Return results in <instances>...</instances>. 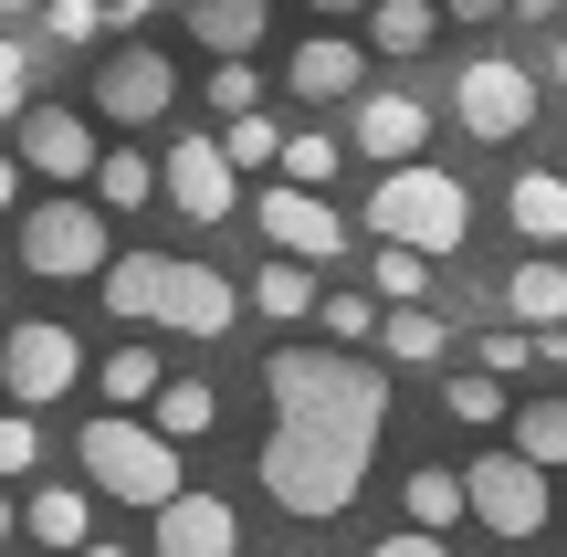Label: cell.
Instances as JSON below:
<instances>
[{
	"label": "cell",
	"instance_id": "17",
	"mask_svg": "<svg viewBox=\"0 0 567 557\" xmlns=\"http://www.w3.org/2000/svg\"><path fill=\"white\" fill-rule=\"evenodd\" d=\"M505 221L526 231V243H567V179L557 168H515L505 179Z\"/></svg>",
	"mask_w": 567,
	"mask_h": 557
},
{
	"label": "cell",
	"instance_id": "9",
	"mask_svg": "<svg viewBox=\"0 0 567 557\" xmlns=\"http://www.w3.org/2000/svg\"><path fill=\"white\" fill-rule=\"evenodd\" d=\"M84 105H105L116 126H158L168 105H179V63H168L158 42H126V53L95 63V95H84Z\"/></svg>",
	"mask_w": 567,
	"mask_h": 557
},
{
	"label": "cell",
	"instance_id": "51",
	"mask_svg": "<svg viewBox=\"0 0 567 557\" xmlns=\"http://www.w3.org/2000/svg\"><path fill=\"white\" fill-rule=\"evenodd\" d=\"M557 505H567V495H557Z\"/></svg>",
	"mask_w": 567,
	"mask_h": 557
},
{
	"label": "cell",
	"instance_id": "39",
	"mask_svg": "<svg viewBox=\"0 0 567 557\" xmlns=\"http://www.w3.org/2000/svg\"><path fill=\"white\" fill-rule=\"evenodd\" d=\"M431 11H442V21H494L505 0H431Z\"/></svg>",
	"mask_w": 567,
	"mask_h": 557
},
{
	"label": "cell",
	"instance_id": "1",
	"mask_svg": "<svg viewBox=\"0 0 567 557\" xmlns=\"http://www.w3.org/2000/svg\"><path fill=\"white\" fill-rule=\"evenodd\" d=\"M274 432H264V495L284 516H347L389 442V369L337 348H274L264 358Z\"/></svg>",
	"mask_w": 567,
	"mask_h": 557
},
{
	"label": "cell",
	"instance_id": "48",
	"mask_svg": "<svg viewBox=\"0 0 567 557\" xmlns=\"http://www.w3.org/2000/svg\"><path fill=\"white\" fill-rule=\"evenodd\" d=\"M557 84H567V42H557Z\"/></svg>",
	"mask_w": 567,
	"mask_h": 557
},
{
	"label": "cell",
	"instance_id": "3",
	"mask_svg": "<svg viewBox=\"0 0 567 557\" xmlns=\"http://www.w3.org/2000/svg\"><path fill=\"white\" fill-rule=\"evenodd\" d=\"M368 231H379L389 252L442 264V252H463L473 200H463V179H452V168H389V179L368 189Z\"/></svg>",
	"mask_w": 567,
	"mask_h": 557
},
{
	"label": "cell",
	"instance_id": "41",
	"mask_svg": "<svg viewBox=\"0 0 567 557\" xmlns=\"http://www.w3.org/2000/svg\"><path fill=\"white\" fill-rule=\"evenodd\" d=\"M305 11H326V21H358V11H368V0H305Z\"/></svg>",
	"mask_w": 567,
	"mask_h": 557
},
{
	"label": "cell",
	"instance_id": "36",
	"mask_svg": "<svg viewBox=\"0 0 567 557\" xmlns=\"http://www.w3.org/2000/svg\"><path fill=\"white\" fill-rule=\"evenodd\" d=\"M42 32H53V42H95L105 11H95V0H42Z\"/></svg>",
	"mask_w": 567,
	"mask_h": 557
},
{
	"label": "cell",
	"instance_id": "6",
	"mask_svg": "<svg viewBox=\"0 0 567 557\" xmlns=\"http://www.w3.org/2000/svg\"><path fill=\"white\" fill-rule=\"evenodd\" d=\"M84 379V337L53 327V316H11V337H0V390H11V411H42V400H63Z\"/></svg>",
	"mask_w": 567,
	"mask_h": 557
},
{
	"label": "cell",
	"instance_id": "50",
	"mask_svg": "<svg viewBox=\"0 0 567 557\" xmlns=\"http://www.w3.org/2000/svg\"><path fill=\"white\" fill-rule=\"evenodd\" d=\"M557 11H567V0H557Z\"/></svg>",
	"mask_w": 567,
	"mask_h": 557
},
{
	"label": "cell",
	"instance_id": "24",
	"mask_svg": "<svg viewBox=\"0 0 567 557\" xmlns=\"http://www.w3.org/2000/svg\"><path fill=\"white\" fill-rule=\"evenodd\" d=\"M337 158H347V147L326 137V126H305V137H284V147H274L284 189H305V200H326V179H337Z\"/></svg>",
	"mask_w": 567,
	"mask_h": 557
},
{
	"label": "cell",
	"instance_id": "10",
	"mask_svg": "<svg viewBox=\"0 0 567 557\" xmlns=\"http://www.w3.org/2000/svg\"><path fill=\"white\" fill-rule=\"evenodd\" d=\"M252 221H264L274 264H337V252H347V221H337L326 200H305V189H264Z\"/></svg>",
	"mask_w": 567,
	"mask_h": 557
},
{
	"label": "cell",
	"instance_id": "34",
	"mask_svg": "<svg viewBox=\"0 0 567 557\" xmlns=\"http://www.w3.org/2000/svg\"><path fill=\"white\" fill-rule=\"evenodd\" d=\"M42 463V432H32V411H0V484H21Z\"/></svg>",
	"mask_w": 567,
	"mask_h": 557
},
{
	"label": "cell",
	"instance_id": "21",
	"mask_svg": "<svg viewBox=\"0 0 567 557\" xmlns=\"http://www.w3.org/2000/svg\"><path fill=\"white\" fill-rule=\"evenodd\" d=\"M264 0H200L189 11V32H200V53H221V63H252V42H264Z\"/></svg>",
	"mask_w": 567,
	"mask_h": 557
},
{
	"label": "cell",
	"instance_id": "12",
	"mask_svg": "<svg viewBox=\"0 0 567 557\" xmlns=\"http://www.w3.org/2000/svg\"><path fill=\"white\" fill-rule=\"evenodd\" d=\"M421 147H431V105L410 95V84L358 95V158H379V168H421Z\"/></svg>",
	"mask_w": 567,
	"mask_h": 557
},
{
	"label": "cell",
	"instance_id": "7",
	"mask_svg": "<svg viewBox=\"0 0 567 557\" xmlns=\"http://www.w3.org/2000/svg\"><path fill=\"white\" fill-rule=\"evenodd\" d=\"M463 516H473V526H494L505 547H526V537H547L557 495H547V474H526L515 453H484V463L463 474Z\"/></svg>",
	"mask_w": 567,
	"mask_h": 557
},
{
	"label": "cell",
	"instance_id": "29",
	"mask_svg": "<svg viewBox=\"0 0 567 557\" xmlns=\"http://www.w3.org/2000/svg\"><path fill=\"white\" fill-rule=\"evenodd\" d=\"M379 348H389V358H431V369H442V316H431V306L379 316Z\"/></svg>",
	"mask_w": 567,
	"mask_h": 557
},
{
	"label": "cell",
	"instance_id": "2",
	"mask_svg": "<svg viewBox=\"0 0 567 557\" xmlns=\"http://www.w3.org/2000/svg\"><path fill=\"white\" fill-rule=\"evenodd\" d=\"M105 306L137 316V327H179V337H221L231 316H243V295H231V274L210 264H179V252H105Z\"/></svg>",
	"mask_w": 567,
	"mask_h": 557
},
{
	"label": "cell",
	"instance_id": "11",
	"mask_svg": "<svg viewBox=\"0 0 567 557\" xmlns=\"http://www.w3.org/2000/svg\"><path fill=\"white\" fill-rule=\"evenodd\" d=\"M158 200H179V221H231L243 189H231V168H221V147H210V137H179L158 158Z\"/></svg>",
	"mask_w": 567,
	"mask_h": 557
},
{
	"label": "cell",
	"instance_id": "26",
	"mask_svg": "<svg viewBox=\"0 0 567 557\" xmlns=\"http://www.w3.org/2000/svg\"><path fill=\"white\" fill-rule=\"evenodd\" d=\"M316 327L337 337V358H347V348H368V337H379V306H368L358 285H316Z\"/></svg>",
	"mask_w": 567,
	"mask_h": 557
},
{
	"label": "cell",
	"instance_id": "33",
	"mask_svg": "<svg viewBox=\"0 0 567 557\" xmlns=\"http://www.w3.org/2000/svg\"><path fill=\"white\" fill-rule=\"evenodd\" d=\"M442 411H452V421H505V390H494L484 369H452V379H442Z\"/></svg>",
	"mask_w": 567,
	"mask_h": 557
},
{
	"label": "cell",
	"instance_id": "35",
	"mask_svg": "<svg viewBox=\"0 0 567 557\" xmlns=\"http://www.w3.org/2000/svg\"><path fill=\"white\" fill-rule=\"evenodd\" d=\"M210 105H221V116H264V74H252V63H221V74H210Z\"/></svg>",
	"mask_w": 567,
	"mask_h": 557
},
{
	"label": "cell",
	"instance_id": "25",
	"mask_svg": "<svg viewBox=\"0 0 567 557\" xmlns=\"http://www.w3.org/2000/svg\"><path fill=\"white\" fill-rule=\"evenodd\" d=\"M252 306H264V327H295V316H316V274L305 264H264L252 274Z\"/></svg>",
	"mask_w": 567,
	"mask_h": 557
},
{
	"label": "cell",
	"instance_id": "14",
	"mask_svg": "<svg viewBox=\"0 0 567 557\" xmlns=\"http://www.w3.org/2000/svg\"><path fill=\"white\" fill-rule=\"evenodd\" d=\"M231 547H243V526H231L221 495H168L158 537H147V557H231Z\"/></svg>",
	"mask_w": 567,
	"mask_h": 557
},
{
	"label": "cell",
	"instance_id": "19",
	"mask_svg": "<svg viewBox=\"0 0 567 557\" xmlns=\"http://www.w3.org/2000/svg\"><path fill=\"white\" fill-rule=\"evenodd\" d=\"M21 537H32V547H53V557H74V547H95V505H84L74 484H53V495H32V505H21Z\"/></svg>",
	"mask_w": 567,
	"mask_h": 557
},
{
	"label": "cell",
	"instance_id": "46",
	"mask_svg": "<svg viewBox=\"0 0 567 557\" xmlns=\"http://www.w3.org/2000/svg\"><path fill=\"white\" fill-rule=\"evenodd\" d=\"M536 348H557V358H567V327H557V337H536Z\"/></svg>",
	"mask_w": 567,
	"mask_h": 557
},
{
	"label": "cell",
	"instance_id": "18",
	"mask_svg": "<svg viewBox=\"0 0 567 557\" xmlns=\"http://www.w3.org/2000/svg\"><path fill=\"white\" fill-rule=\"evenodd\" d=\"M210 421H221V390H210V379H158V400H147V432H158L168 453H179V442H200Z\"/></svg>",
	"mask_w": 567,
	"mask_h": 557
},
{
	"label": "cell",
	"instance_id": "5",
	"mask_svg": "<svg viewBox=\"0 0 567 557\" xmlns=\"http://www.w3.org/2000/svg\"><path fill=\"white\" fill-rule=\"evenodd\" d=\"M21 274H42V285H95L105 274V210H84V200L21 210Z\"/></svg>",
	"mask_w": 567,
	"mask_h": 557
},
{
	"label": "cell",
	"instance_id": "13",
	"mask_svg": "<svg viewBox=\"0 0 567 557\" xmlns=\"http://www.w3.org/2000/svg\"><path fill=\"white\" fill-rule=\"evenodd\" d=\"M21 168H42V179H95V126H84L74 105H32V116H21Z\"/></svg>",
	"mask_w": 567,
	"mask_h": 557
},
{
	"label": "cell",
	"instance_id": "22",
	"mask_svg": "<svg viewBox=\"0 0 567 557\" xmlns=\"http://www.w3.org/2000/svg\"><path fill=\"white\" fill-rule=\"evenodd\" d=\"M400 516H410V537H442V526H463V474L421 463V474L400 484Z\"/></svg>",
	"mask_w": 567,
	"mask_h": 557
},
{
	"label": "cell",
	"instance_id": "44",
	"mask_svg": "<svg viewBox=\"0 0 567 557\" xmlns=\"http://www.w3.org/2000/svg\"><path fill=\"white\" fill-rule=\"evenodd\" d=\"M11 526H21V516H11V495H0V547H11Z\"/></svg>",
	"mask_w": 567,
	"mask_h": 557
},
{
	"label": "cell",
	"instance_id": "23",
	"mask_svg": "<svg viewBox=\"0 0 567 557\" xmlns=\"http://www.w3.org/2000/svg\"><path fill=\"white\" fill-rule=\"evenodd\" d=\"M515 421V463L526 474H557L567 463V400H526V411H505Z\"/></svg>",
	"mask_w": 567,
	"mask_h": 557
},
{
	"label": "cell",
	"instance_id": "16",
	"mask_svg": "<svg viewBox=\"0 0 567 557\" xmlns=\"http://www.w3.org/2000/svg\"><path fill=\"white\" fill-rule=\"evenodd\" d=\"M284 84H295L305 105H347V95H358V42H347V32H316V42H295Z\"/></svg>",
	"mask_w": 567,
	"mask_h": 557
},
{
	"label": "cell",
	"instance_id": "40",
	"mask_svg": "<svg viewBox=\"0 0 567 557\" xmlns=\"http://www.w3.org/2000/svg\"><path fill=\"white\" fill-rule=\"evenodd\" d=\"M95 11H105V21H147L158 0H95Z\"/></svg>",
	"mask_w": 567,
	"mask_h": 557
},
{
	"label": "cell",
	"instance_id": "37",
	"mask_svg": "<svg viewBox=\"0 0 567 557\" xmlns=\"http://www.w3.org/2000/svg\"><path fill=\"white\" fill-rule=\"evenodd\" d=\"M21 105H32V53L0 42V116H21Z\"/></svg>",
	"mask_w": 567,
	"mask_h": 557
},
{
	"label": "cell",
	"instance_id": "47",
	"mask_svg": "<svg viewBox=\"0 0 567 557\" xmlns=\"http://www.w3.org/2000/svg\"><path fill=\"white\" fill-rule=\"evenodd\" d=\"M74 557H126V547H74Z\"/></svg>",
	"mask_w": 567,
	"mask_h": 557
},
{
	"label": "cell",
	"instance_id": "49",
	"mask_svg": "<svg viewBox=\"0 0 567 557\" xmlns=\"http://www.w3.org/2000/svg\"><path fill=\"white\" fill-rule=\"evenodd\" d=\"M189 11H200V0H189Z\"/></svg>",
	"mask_w": 567,
	"mask_h": 557
},
{
	"label": "cell",
	"instance_id": "28",
	"mask_svg": "<svg viewBox=\"0 0 567 557\" xmlns=\"http://www.w3.org/2000/svg\"><path fill=\"white\" fill-rule=\"evenodd\" d=\"M368 285H379L389 295V316H400V306H421V295H431V264H421V252H368Z\"/></svg>",
	"mask_w": 567,
	"mask_h": 557
},
{
	"label": "cell",
	"instance_id": "43",
	"mask_svg": "<svg viewBox=\"0 0 567 557\" xmlns=\"http://www.w3.org/2000/svg\"><path fill=\"white\" fill-rule=\"evenodd\" d=\"M505 11H526V21H536V11H557V0H505Z\"/></svg>",
	"mask_w": 567,
	"mask_h": 557
},
{
	"label": "cell",
	"instance_id": "42",
	"mask_svg": "<svg viewBox=\"0 0 567 557\" xmlns=\"http://www.w3.org/2000/svg\"><path fill=\"white\" fill-rule=\"evenodd\" d=\"M11 200H21V168H11V158H0V210H11Z\"/></svg>",
	"mask_w": 567,
	"mask_h": 557
},
{
	"label": "cell",
	"instance_id": "8",
	"mask_svg": "<svg viewBox=\"0 0 567 557\" xmlns=\"http://www.w3.org/2000/svg\"><path fill=\"white\" fill-rule=\"evenodd\" d=\"M452 116H463L484 147L526 137V126H536V74H526V63H505V53H473L463 74H452Z\"/></svg>",
	"mask_w": 567,
	"mask_h": 557
},
{
	"label": "cell",
	"instance_id": "31",
	"mask_svg": "<svg viewBox=\"0 0 567 557\" xmlns=\"http://www.w3.org/2000/svg\"><path fill=\"white\" fill-rule=\"evenodd\" d=\"M210 147H221V168L243 179V168H274V147H284V137H274V116H231Z\"/></svg>",
	"mask_w": 567,
	"mask_h": 557
},
{
	"label": "cell",
	"instance_id": "30",
	"mask_svg": "<svg viewBox=\"0 0 567 557\" xmlns=\"http://www.w3.org/2000/svg\"><path fill=\"white\" fill-rule=\"evenodd\" d=\"M168 358L158 348H105V400H158Z\"/></svg>",
	"mask_w": 567,
	"mask_h": 557
},
{
	"label": "cell",
	"instance_id": "32",
	"mask_svg": "<svg viewBox=\"0 0 567 557\" xmlns=\"http://www.w3.org/2000/svg\"><path fill=\"white\" fill-rule=\"evenodd\" d=\"M536 358H547V348H536V337H515V327H494V337H473V369H484L494 390H505V379H526Z\"/></svg>",
	"mask_w": 567,
	"mask_h": 557
},
{
	"label": "cell",
	"instance_id": "20",
	"mask_svg": "<svg viewBox=\"0 0 567 557\" xmlns=\"http://www.w3.org/2000/svg\"><path fill=\"white\" fill-rule=\"evenodd\" d=\"M431 42H442V11H431V0H368V53L410 63V53H431Z\"/></svg>",
	"mask_w": 567,
	"mask_h": 557
},
{
	"label": "cell",
	"instance_id": "38",
	"mask_svg": "<svg viewBox=\"0 0 567 557\" xmlns=\"http://www.w3.org/2000/svg\"><path fill=\"white\" fill-rule=\"evenodd\" d=\"M368 557H442V537H410V526H400V537H379Z\"/></svg>",
	"mask_w": 567,
	"mask_h": 557
},
{
	"label": "cell",
	"instance_id": "27",
	"mask_svg": "<svg viewBox=\"0 0 567 557\" xmlns=\"http://www.w3.org/2000/svg\"><path fill=\"white\" fill-rule=\"evenodd\" d=\"M95 189H105V210L158 200V158H137V147H105V158H95Z\"/></svg>",
	"mask_w": 567,
	"mask_h": 557
},
{
	"label": "cell",
	"instance_id": "15",
	"mask_svg": "<svg viewBox=\"0 0 567 557\" xmlns=\"http://www.w3.org/2000/svg\"><path fill=\"white\" fill-rule=\"evenodd\" d=\"M505 316H515V337H557L567 327V264L557 252H526L505 274Z\"/></svg>",
	"mask_w": 567,
	"mask_h": 557
},
{
	"label": "cell",
	"instance_id": "4",
	"mask_svg": "<svg viewBox=\"0 0 567 557\" xmlns=\"http://www.w3.org/2000/svg\"><path fill=\"white\" fill-rule=\"evenodd\" d=\"M74 453H84V484L116 495V505H147V516H158V505L179 495V453H168L147 421H126V411H95L74 432Z\"/></svg>",
	"mask_w": 567,
	"mask_h": 557
},
{
	"label": "cell",
	"instance_id": "45",
	"mask_svg": "<svg viewBox=\"0 0 567 557\" xmlns=\"http://www.w3.org/2000/svg\"><path fill=\"white\" fill-rule=\"evenodd\" d=\"M11 11H42V0H0V21H11Z\"/></svg>",
	"mask_w": 567,
	"mask_h": 557
}]
</instances>
